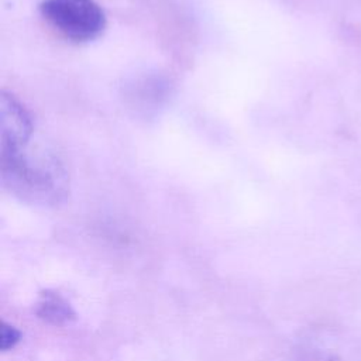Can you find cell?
I'll list each match as a JSON object with an SVG mask.
<instances>
[{"label":"cell","mask_w":361,"mask_h":361,"mask_svg":"<svg viewBox=\"0 0 361 361\" xmlns=\"http://www.w3.org/2000/svg\"><path fill=\"white\" fill-rule=\"evenodd\" d=\"M32 137L0 140V178L3 188L21 202L55 207L68 197V173L59 159L31 148Z\"/></svg>","instance_id":"obj_1"},{"label":"cell","mask_w":361,"mask_h":361,"mask_svg":"<svg viewBox=\"0 0 361 361\" xmlns=\"http://www.w3.org/2000/svg\"><path fill=\"white\" fill-rule=\"evenodd\" d=\"M330 361H336V360H333V358H331V360H330Z\"/></svg>","instance_id":"obj_5"},{"label":"cell","mask_w":361,"mask_h":361,"mask_svg":"<svg viewBox=\"0 0 361 361\" xmlns=\"http://www.w3.org/2000/svg\"><path fill=\"white\" fill-rule=\"evenodd\" d=\"M41 17L58 34L72 42H89L103 34L107 18L94 0H42Z\"/></svg>","instance_id":"obj_2"},{"label":"cell","mask_w":361,"mask_h":361,"mask_svg":"<svg viewBox=\"0 0 361 361\" xmlns=\"http://www.w3.org/2000/svg\"><path fill=\"white\" fill-rule=\"evenodd\" d=\"M23 338V333L14 327L13 324H8L6 322H1L0 324V348L1 351H8L14 348Z\"/></svg>","instance_id":"obj_4"},{"label":"cell","mask_w":361,"mask_h":361,"mask_svg":"<svg viewBox=\"0 0 361 361\" xmlns=\"http://www.w3.org/2000/svg\"><path fill=\"white\" fill-rule=\"evenodd\" d=\"M35 314L52 326H65L76 320V312L69 300L54 289H45L39 293Z\"/></svg>","instance_id":"obj_3"}]
</instances>
